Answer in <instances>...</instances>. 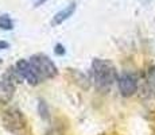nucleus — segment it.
<instances>
[{"label": "nucleus", "instance_id": "f257e3e1", "mask_svg": "<svg viewBox=\"0 0 155 135\" xmlns=\"http://www.w3.org/2000/svg\"><path fill=\"white\" fill-rule=\"evenodd\" d=\"M91 79L93 81L94 86L100 91H108L113 85L115 81H117L119 76L116 68L108 59L94 58L91 65Z\"/></svg>", "mask_w": 155, "mask_h": 135}, {"label": "nucleus", "instance_id": "f03ea898", "mask_svg": "<svg viewBox=\"0 0 155 135\" xmlns=\"http://www.w3.org/2000/svg\"><path fill=\"white\" fill-rule=\"evenodd\" d=\"M28 61L32 65V68L35 69L37 74L39 76L41 81L54 79L57 74H58V69H57L55 64L46 54H42V53L34 54V56H31L28 58Z\"/></svg>", "mask_w": 155, "mask_h": 135}, {"label": "nucleus", "instance_id": "7ed1b4c3", "mask_svg": "<svg viewBox=\"0 0 155 135\" xmlns=\"http://www.w3.org/2000/svg\"><path fill=\"white\" fill-rule=\"evenodd\" d=\"M3 124L10 133L15 135H22L26 131L27 127V122H26L25 115L22 113V111L18 108H8L3 112Z\"/></svg>", "mask_w": 155, "mask_h": 135}, {"label": "nucleus", "instance_id": "20e7f679", "mask_svg": "<svg viewBox=\"0 0 155 135\" xmlns=\"http://www.w3.org/2000/svg\"><path fill=\"white\" fill-rule=\"evenodd\" d=\"M138 85H139L138 77L134 73H130V72L121 73L117 79L119 92L124 97H131V96L135 95L136 91H138Z\"/></svg>", "mask_w": 155, "mask_h": 135}, {"label": "nucleus", "instance_id": "39448f33", "mask_svg": "<svg viewBox=\"0 0 155 135\" xmlns=\"http://www.w3.org/2000/svg\"><path fill=\"white\" fill-rule=\"evenodd\" d=\"M15 68H16L18 73L22 76V79L27 81L30 85L35 86L41 83L39 76L37 74L35 69L32 68V65L30 64V61H27V59H19L16 62V65H15Z\"/></svg>", "mask_w": 155, "mask_h": 135}, {"label": "nucleus", "instance_id": "423d86ee", "mask_svg": "<svg viewBox=\"0 0 155 135\" xmlns=\"http://www.w3.org/2000/svg\"><path fill=\"white\" fill-rule=\"evenodd\" d=\"M15 85L8 80H0V103L8 104L14 99Z\"/></svg>", "mask_w": 155, "mask_h": 135}, {"label": "nucleus", "instance_id": "0eeeda50", "mask_svg": "<svg viewBox=\"0 0 155 135\" xmlns=\"http://www.w3.org/2000/svg\"><path fill=\"white\" fill-rule=\"evenodd\" d=\"M76 8H77V4L76 3H70L68 7H65L64 10L58 11L54 16H53V20H51V26H58V25H62L64 22H66L70 16H73V14L76 12Z\"/></svg>", "mask_w": 155, "mask_h": 135}, {"label": "nucleus", "instance_id": "6e6552de", "mask_svg": "<svg viewBox=\"0 0 155 135\" xmlns=\"http://www.w3.org/2000/svg\"><path fill=\"white\" fill-rule=\"evenodd\" d=\"M0 29L5 30V31H10L14 29V22L8 15H0Z\"/></svg>", "mask_w": 155, "mask_h": 135}, {"label": "nucleus", "instance_id": "1a4fd4ad", "mask_svg": "<svg viewBox=\"0 0 155 135\" xmlns=\"http://www.w3.org/2000/svg\"><path fill=\"white\" fill-rule=\"evenodd\" d=\"M38 112H39L41 118L45 119V120L49 118V106H47V103L43 99H41V100L38 101Z\"/></svg>", "mask_w": 155, "mask_h": 135}, {"label": "nucleus", "instance_id": "9d476101", "mask_svg": "<svg viewBox=\"0 0 155 135\" xmlns=\"http://www.w3.org/2000/svg\"><path fill=\"white\" fill-rule=\"evenodd\" d=\"M65 52H66V50H65V47L62 46L61 43H57V45H55V47H54V53L57 54V56H64Z\"/></svg>", "mask_w": 155, "mask_h": 135}, {"label": "nucleus", "instance_id": "9b49d317", "mask_svg": "<svg viewBox=\"0 0 155 135\" xmlns=\"http://www.w3.org/2000/svg\"><path fill=\"white\" fill-rule=\"evenodd\" d=\"M8 47H10V43H8V42L0 41V50H5V49H8Z\"/></svg>", "mask_w": 155, "mask_h": 135}, {"label": "nucleus", "instance_id": "f8f14e48", "mask_svg": "<svg viewBox=\"0 0 155 135\" xmlns=\"http://www.w3.org/2000/svg\"><path fill=\"white\" fill-rule=\"evenodd\" d=\"M47 0H37V2H35V7H39V5H42L43 3H46Z\"/></svg>", "mask_w": 155, "mask_h": 135}]
</instances>
